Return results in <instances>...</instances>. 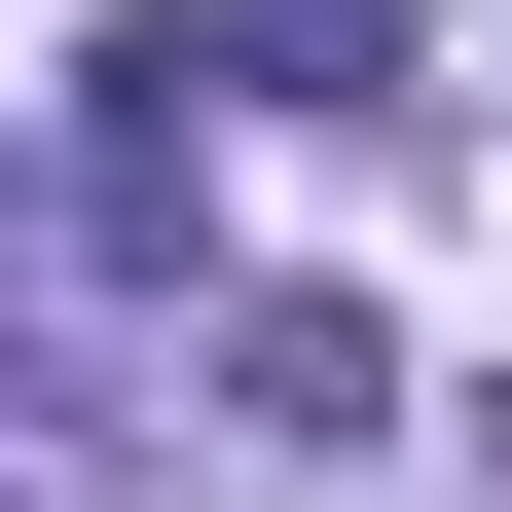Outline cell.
<instances>
[{"label": "cell", "instance_id": "obj_1", "mask_svg": "<svg viewBox=\"0 0 512 512\" xmlns=\"http://www.w3.org/2000/svg\"><path fill=\"white\" fill-rule=\"evenodd\" d=\"M74 220H110V256L220 220V37H183V0H147V37H74Z\"/></svg>", "mask_w": 512, "mask_h": 512}, {"label": "cell", "instance_id": "obj_2", "mask_svg": "<svg viewBox=\"0 0 512 512\" xmlns=\"http://www.w3.org/2000/svg\"><path fill=\"white\" fill-rule=\"evenodd\" d=\"M220 439L256 476H366V439H403V330H366V293H220Z\"/></svg>", "mask_w": 512, "mask_h": 512}, {"label": "cell", "instance_id": "obj_3", "mask_svg": "<svg viewBox=\"0 0 512 512\" xmlns=\"http://www.w3.org/2000/svg\"><path fill=\"white\" fill-rule=\"evenodd\" d=\"M220 110H403V0H220Z\"/></svg>", "mask_w": 512, "mask_h": 512}, {"label": "cell", "instance_id": "obj_4", "mask_svg": "<svg viewBox=\"0 0 512 512\" xmlns=\"http://www.w3.org/2000/svg\"><path fill=\"white\" fill-rule=\"evenodd\" d=\"M0 512H110V403H74L37 330H0Z\"/></svg>", "mask_w": 512, "mask_h": 512}]
</instances>
